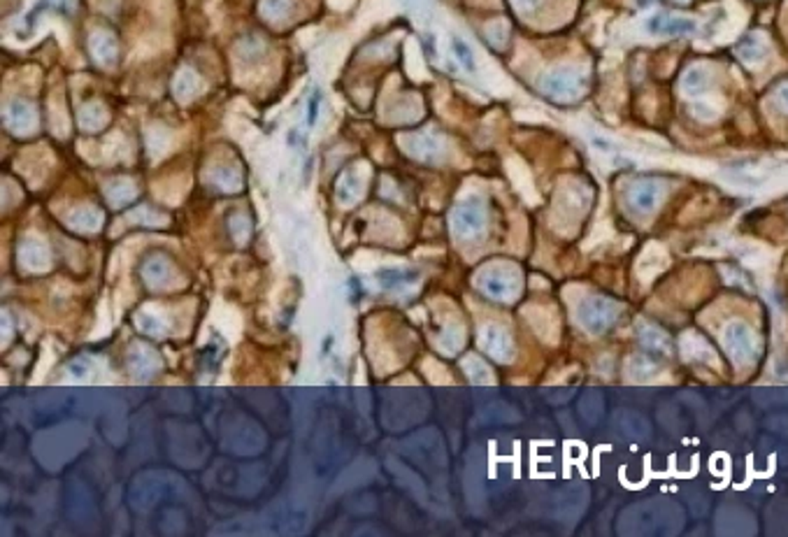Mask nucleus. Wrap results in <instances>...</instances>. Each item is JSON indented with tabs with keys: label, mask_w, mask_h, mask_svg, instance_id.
<instances>
[{
	"label": "nucleus",
	"mask_w": 788,
	"mask_h": 537,
	"mask_svg": "<svg viewBox=\"0 0 788 537\" xmlns=\"http://www.w3.org/2000/svg\"><path fill=\"white\" fill-rule=\"evenodd\" d=\"M656 186H642L635 191V205L640 209H652L656 205Z\"/></svg>",
	"instance_id": "nucleus-3"
},
{
	"label": "nucleus",
	"mask_w": 788,
	"mask_h": 537,
	"mask_svg": "<svg viewBox=\"0 0 788 537\" xmlns=\"http://www.w3.org/2000/svg\"><path fill=\"white\" fill-rule=\"evenodd\" d=\"M726 342L735 356H751V351H754V335L742 323H733L726 330Z\"/></svg>",
	"instance_id": "nucleus-2"
},
{
	"label": "nucleus",
	"mask_w": 788,
	"mask_h": 537,
	"mask_svg": "<svg viewBox=\"0 0 788 537\" xmlns=\"http://www.w3.org/2000/svg\"><path fill=\"white\" fill-rule=\"evenodd\" d=\"M684 84H686V89H696V86H703L705 84V75L700 70H693V72H689V75H686Z\"/></svg>",
	"instance_id": "nucleus-4"
},
{
	"label": "nucleus",
	"mask_w": 788,
	"mask_h": 537,
	"mask_svg": "<svg viewBox=\"0 0 788 537\" xmlns=\"http://www.w3.org/2000/svg\"><path fill=\"white\" fill-rule=\"evenodd\" d=\"M779 100H782V103L788 107V86H784V89L779 91Z\"/></svg>",
	"instance_id": "nucleus-5"
},
{
	"label": "nucleus",
	"mask_w": 788,
	"mask_h": 537,
	"mask_svg": "<svg viewBox=\"0 0 788 537\" xmlns=\"http://www.w3.org/2000/svg\"><path fill=\"white\" fill-rule=\"evenodd\" d=\"M612 316H614V307L605 300H591L582 312L584 323H586L589 330H593V333L603 330L605 326L612 321Z\"/></svg>",
	"instance_id": "nucleus-1"
}]
</instances>
